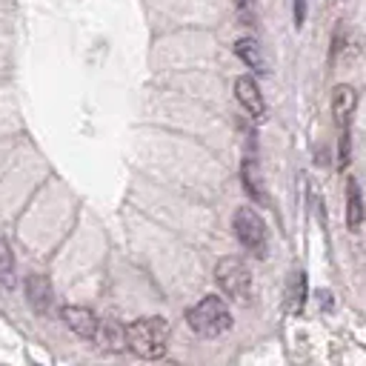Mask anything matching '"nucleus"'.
Listing matches in <instances>:
<instances>
[{
	"label": "nucleus",
	"instance_id": "11",
	"mask_svg": "<svg viewBox=\"0 0 366 366\" xmlns=\"http://www.w3.org/2000/svg\"><path fill=\"white\" fill-rule=\"evenodd\" d=\"M363 223V197H360V186L355 180L346 183V226L355 232Z\"/></svg>",
	"mask_w": 366,
	"mask_h": 366
},
{
	"label": "nucleus",
	"instance_id": "14",
	"mask_svg": "<svg viewBox=\"0 0 366 366\" xmlns=\"http://www.w3.org/2000/svg\"><path fill=\"white\" fill-rule=\"evenodd\" d=\"M0 283L6 289H11L17 283V277H14V254H11V246L3 237H0Z\"/></svg>",
	"mask_w": 366,
	"mask_h": 366
},
{
	"label": "nucleus",
	"instance_id": "15",
	"mask_svg": "<svg viewBox=\"0 0 366 366\" xmlns=\"http://www.w3.org/2000/svg\"><path fill=\"white\" fill-rule=\"evenodd\" d=\"M337 160H340V169L349 166V129H343V134H340V154H337Z\"/></svg>",
	"mask_w": 366,
	"mask_h": 366
},
{
	"label": "nucleus",
	"instance_id": "17",
	"mask_svg": "<svg viewBox=\"0 0 366 366\" xmlns=\"http://www.w3.org/2000/svg\"><path fill=\"white\" fill-rule=\"evenodd\" d=\"M234 6H237V14L243 20H252V0H234Z\"/></svg>",
	"mask_w": 366,
	"mask_h": 366
},
{
	"label": "nucleus",
	"instance_id": "1",
	"mask_svg": "<svg viewBox=\"0 0 366 366\" xmlns=\"http://www.w3.org/2000/svg\"><path fill=\"white\" fill-rule=\"evenodd\" d=\"M172 337V326L163 315H149L126 326V343L129 352H134L143 360H157L166 355Z\"/></svg>",
	"mask_w": 366,
	"mask_h": 366
},
{
	"label": "nucleus",
	"instance_id": "13",
	"mask_svg": "<svg viewBox=\"0 0 366 366\" xmlns=\"http://www.w3.org/2000/svg\"><path fill=\"white\" fill-rule=\"evenodd\" d=\"M286 297H289V309L292 312H300L303 309V303H306V274L303 272H292Z\"/></svg>",
	"mask_w": 366,
	"mask_h": 366
},
{
	"label": "nucleus",
	"instance_id": "8",
	"mask_svg": "<svg viewBox=\"0 0 366 366\" xmlns=\"http://www.w3.org/2000/svg\"><path fill=\"white\" fill-rule=\"evenodd\" d=\"M234 97H237V103H240L252 117H263L266 103H263V94H260V89H257V83H254L252 74H240V77L234 80Z\"/></svg>",
	"mask_w": 366,
	"mask_h": 366
},
{
	"label": "nucleus",
	"instance_id": "7",
	"mask_svg": "<svg viewBox=\"0 0 366 366\" xmlns=\"http://www.w3.org/2000/svg\"><path fill=\"white\" fill-rule=\"evenodd\" d=\"M23 289H26V300H29V306H31L37 315H46V312L51 309V283H49L46 274H37V272L26 274Z\"/></svg>",
	"mask_w": 366,
	"mask_h": 366
},
{
	"label": "nucleus",
	"instance_id": "4",
	"mask_svg": "<svg viewBox=\"0 0 366 366\" xmlns=\"http://www.w3.org/2000/svg\"><path fill=\"white\" fill-rule=\"evenodd\" d=\"M234 234L237 240L257 257L266 254V240H269V232H266V223L263 217L252 209V206H240L234 212Z\"/></svg>",
	"mask_w": 366,
	"mask_h": 366
},
{
	"label": "nucleus",
	"instance_id": "3",
	"mask_svg": "<svg viewBox=\"0 0 366 366\" xmlns=\"http://www.w3.org/2000/svg\"><path fill=\"white\" fill-rule=\"evenodd\" d=\"M214 280H217L220 292L229 295L232 300H237V303L252 300V274L240 257H220L214 266Z\"/></svg>",
	"mask_w": 366,
	"mask_h": 366
},
{
	"label": "nucleus",
	"instance_id": "16",
	"mask_svg": "<svg viewBox=\"0 0 366 366\" xmlns=\"http://www.w3.org/2000/svg\"><path fill=\"white\" fill-rule=\"evenodd\" d=\"M306 11H309V0H295V26L297 29L306 23Z\"/></svg>",
	"mask_w": 366,
	"mask_h": 366
},
{
	"label": "nucleus",
	"instance_id": "6",
	"mask_svg": "<svg viewBox=\"0 0 366 366\" xmlns=\"http://www.w3.org/2000/svg\"><path fill=\"white\" fill-rule=\"evenodd\" d=\"M94 346L103 352V355H120L129 349L126 343V326L114 317H106L97 323V335H94Z\"/></svg>",
	"mask_w": 366,
	"mask_h": 366
},
{
	"label": "nucleus",
	"instance_id": "9",
	"mask_svg": "<svg viewBox=\"0 0 366 366\" xmlns=\"http://www.w3.org/2000/svg\"><path fill=\"white\" fill-rule=\"evenodd\" d=\"M355 106H357V92L352 86H346V83L335 86V92H332V114H335L337 126H343V129L349 126V120L355 114Z\"/></svg>",
	"mask_w": 366,
	"mask_h": 366
},
{
	"label": "nucleus",
	"instance_id": "10",
	"mask_svg": "<svg viewBox=\"0 0 366 366\" xmlns=\"http://www.w3.org/2000/svg\"><path fill=\"white\" fill-rule=\"evenodd\" d=\"M243 189H246V194L252 197V203L269 206V194H266V189H263V183H260V174H257L254 160H246V163H243Z\"/></svg>",
	"mask_w": 366,
	"mask_h": 366
},
{
	"label": "nucleus",
	"instance_id": "2",
	"mask_svg": "<svg viewBox=\"0 0 366 366\" xmlns=\"http://www.w3.org/2000/svg\"><path fill=\"white\" fill-rule=\"evenodd\" d=\"M186 323L192 326L194 335L200 337H220L223 332L232 329V315L223 297L217 295H206L200 297L189 312H186Z\"/></svg>",
	"mask_w": 366,
	"mask_h": 366
},
{
	"label": "nucleus",
	"instance_id": "12",
	"mask_svg": "<svg viewBox=\"0 0 366 366\" xmlns=\"http://www.w3.org/2000/svg\"><path fill=\"white\" fill-rule=\"evenodd\" d=\"M234 54H237L249 69L266 71V60H263V51H260V46H257V40H252V37L237 40V43H234Z\"/></svg>",
	"mask_w": 366,
	"mask_h": 366
},
{
	"label": "nucleus",
	"instance_id": "5",
	"mask_svg": "<svg viewBox=\"0 0 366 366\" xmlns=\"http://www.w3.org/2000/svg\"><path fill=\"white\" fill-rule=\"evenodd\" d=\"M60 320L66 323V329L69 332H74L77 337H83V340H94V335H97V315L92 312V309H86V306H63L60 309Z\"/></svg>",
	"mask_w": 366,
	"mask_h": 366
}]
</instances>
